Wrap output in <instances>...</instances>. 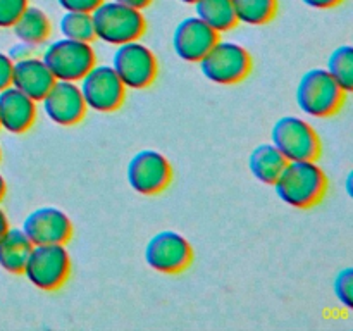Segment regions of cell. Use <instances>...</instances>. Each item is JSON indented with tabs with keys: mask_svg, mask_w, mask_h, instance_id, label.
Returning a JSON list of instances; mask_svg holds the SVG:
<instances>
[{
	"mask_svg": "<svg viewBox=\"0 0 353 331\" xmlns=\"http://www.w3.org/2000/svg\"><path fill=\"white\" fill-rule=\"evenodd\" d=\"M86 109L95 112H114L126 99V86L116 74L112 66L95 64L78 81Z\"/></svg>",
	"mask_w": 353,
	"mask_h": 331,
	"instance_id": "9",
	"label": "cell"
},
{
	"mask_svg": "<svg viewBox=\"0 0 353 331\" xmlns=\"http://www.w3.org/2000/svg\"><path fill=\"white\" fill-rule=\"evenodd\" d=\"M148 268L162 274H178L193 261L192 243L174 230H162L147 241L143 250Z\"/></svg>",
	"mask_w": 353,
	"mask_h": 331,
	"instance_id": "10",
	"label": "cell"
},
{
	"mask_svg": "<svg viewBox=\"0 0 353 331\" xmlns=\"http://www.w3.org/2000/svg\"><path fill=\"white\" fill-rule=\"evenodd\" d=\"M305 6L312 7V9H331V7H336L340 3H343L345 0H302Z\"/></svg>",
	"mask_w": 353,
	"mask_h": 331,
	"instance_id": "29",
	"label": "cell"
},
{
	"mask_svg": "<svg viewBox=\"0 0 353 331\" xmlns=\"http://www.w3.org/2000/svg\"><path fill=\"white\" fill-rule=\"evenodd\" d=\"M7 192V185H6V179H3V176L0 174V202H2L3 195H6Z\"/></svg>",
	"mask_w": 353,
	"mask_h": 331,
	"instance_id": "32",
	"label": "cell"
},
{
	"mask_svg": "<svg viewBox=\"0 0 353 331\" xmlns=\"http://www.w3.org/2000/svg\"><path fill=\"white\" fill-rule=\"evenodd\" d=\"M193 7L195 16L217 33L233 30L238 24L231 0H196Z\"/></svg>",
	"mask_w": 353,
	"mask_h": 331,
	"instance_id": "20",
	"label": "cell"
},
{
	"mask_svg": "<svg viewBox=\"0 0 353 331\" xmlns=\"http://www.w3.org/2000/svg\"><path fill=\"white\" fill-rule=\"evenodd\" d=\"M37 121V102L14 88L0 90V128L12 134L26 133Z\"/></svg>",
	"mask_w": 353,
	"mask_h": 331,
	"instance_id": "15",
	"label": "cell"
},
{
	"mask_svg": "<svg viewBox=\"0 0 353 331\" xmlns=\"http://www.w3.org/2000/svg\"><path fill=\"white\" fill-rule=\"evenodd\" d=\"M326 71L331 78L340 85L345 93H350L353 90V48L350 45H340L334 48L327 57Z\"/></svg>",
	"mask_w": 353,
	"mask_h": 331,
	"instance_id": "22",
	"label": "cell"
},
{
	"mask_svg": "<svg viewBox=\"0 0 353 331\" xmlns=\"http://www.w3.org/2000/svg\"><path fill=\"white\" fill-rule=\"evenodd\" d=\"M14 37L19 41H26L31 45H40L47 43V40L52 34V23L48 19L47 14L38 7L28 6L23 10L16 23L12 24Z\"/></svg>",
	"mask_w": 353,
	"mask_h": 331,
	"instance_id": "19",
	"label": "cell"
},
{
	"mask_svg": "<svg viewBox=\"0 0 353 331\" xmlns=\"http://www.w3.org/2000/svg\"><path fill=\"white\" fill-rule=\"evenodd\" d=\"M54 83V74L45 66L41 57L33 55V57H26L14 62L10 85L19 90V92H23L24 95L30 97V99H33L34 102H40Z\"/></svg>",
	"mask_w": 353,
	"mask_h": 331,
	"instance_id": "16",
	"label": "cell"
},
{
	"mask_svg": "<svg viewBox=\"0 0 353 331\" xmlns=\"http://www.w3.org/2000/svg\"><path fill=\"white\" fill-rule=\"evenodd\" d=\"M345 99L347 93L324 68L309 69L296 85V106L303 114L317 119L334 116L343 107Z\"/></svg>",
	"mask_w": 353,
	"mask_h": 331,
	"instance_id": "3",
	"label": "cell"
},
{
	"mask_svg": "<svg viewBox=\"0 0 353 331\" xmlns=\"http://www.w3.org/2000/svg\"><path fill=\"white\" fill-rule=\"evenodd\" d=\"M200 71L216 85H236L252 71V55L243 45L230 40H217L199 61Z\"/></svg>",
	"mask_w": 353,
	"mask_h": 331,
	"instance_id": "5",
	"label": "cell"
},
{
	"mask_svg": "<svg viewBox=\"0 0 353 331\" xmlns=\"http://www.w3.org/2000/svg\"><path fill=\"white\" fill-rule=\"evenodd\" d=\"M45 62L55 79L78 83L97 64L95 48L88 41L59 38L45 45L41 52Z\"/></svg>",
	"mask_w": 353,
	"mask_h": 331,
	"instance_id": "6",
	"label": "cell"
},
{
	"mask_svg": "<svg viewBox=\"0 0 353 331\" xmlns=\"http://www.w3.org/2000/svg\"><path fill=\"white\" fill-rule=\"evenodd\" d=\"M23 233L33 245L68 243L72 237V223L68 214L54 205L37 207L23 221Z\"/></svg>",
	"mask_w": 353,
	"mask_h": 331,
	"instance_id": "12",
	"label": "cell"
},
{
	"mask_svg": "<svg viewBox=\"0 0 353 331\" xmlns=\"http://www.w3.org/2000/svg\"><path fill=\"white\" fill-rule=\"evenodd\" d=\"M333 292L338 302L347 309H353V269L343 268L333 281Z\"/></svg>",
	"mask_w": 353,
	"mask_h": 331,
	"instance_id": "24",
	"label": "cell"
},
{
	"mask_svg": "<svg viewBox=\"0 0 353 331\" xmlns=\"http://www.w3.org/2000/svg\"><path fill=\"white\" fill-rule=\"evenodd\" d=\"M0 159H2V148H0Z\"/></svg>",
	"mask_w": 353,
	"mask_h": 331,
	"instance_id": "35",
	"label": "cell"
},
{
	"mask_svg": "<svg viewBox=\"0 0 353 331\" xmlns=\"http://www.w3.org/2000/svg\"><path fill=\"white\" fill-rule=\"evenodd\" d=\"M28 7V0H0V28H12Z\"/></svg>",
	"mask_w": 353,
	"mask_h": 331,
	"instance_id": "25",
	"label": "cell"
},
{
	"mask_svg": "<svg viewBox=\"0 0 353 331\" xmlns=\"http://www.w3.org/2000/svg\"><path fill=\"white\" fill-rule=\"evenodd\" d=\"M114 2H119V3H124V6H130V7H134V9L143 10L150 6L152 0H114Z\"/></svg>",
	"mask_w": 353,
	"mask_h": 331,
	"instance_id": "30",
	"label": "cell"
},
{
	"mask_svg": "<svg viewBox=\"0 0 353 331\" xmlns=\"http://www.w3.org/2000/svg\"><path fill=\"white\" fill-rule=\"evenodd\" d=\"M350 183H352V172L347 176V192H348V195H352V186H350Z\"/></svg>",
	"mask_w": 353,
	"mask_h": 331,
	"instance_id": "33",
	"label": "cell"
},
{
	"mask_svg": "<svg viewBox=\"0 0 353 331\" xmlns=\"http://www.w3.org/2000/svg\"><path fill=\"white\" fill-rule=\"evenodd\" d=\"M59 31L64 38L78 41L95 40V30H93L92 12H78V10H64L61 21H59Z\"/></svg>",
	"mask_w": 353,
	"mask_h": 331,
	"instance_id": "23",
	"label": "cell"
},
{
	"mask_svg": "<svg viewBox=\"0 0 353 331\" xmlns=\"http://www.w3.org/2000/svg\"><path fill=\"white\" fill-rule=\"evenodd\" d=\"M102 0H57L64 10H78V12H92Z\"/></svg>",
	"mask_w": 353,
	"mask_h": 331,
	"instance_id": "27",
	"label": "cell"
},
{
	"mask_svg": "<svg viewBox=\"0 0 353 331\" xmlns=\"http://www.w3.org/2000/svg\"><path fill=\"white\" fill-rule=\"evenodd\" d=\"M271 143L286 161H316L321 140L312 124L299 116H283L272 124Z\"/></svg>",
	"mask_w": 353,
	"mask_h": 331,
	"instance_id": "7",
	"label": "cell"
},
{
	"mask_svg": "<svg viewBox=\"0 0 353 331\" xmlns=\"http://www.w3.org/2000/svg\"><path fill=\"white\" fill-rule=\"evenodd\" d=\"M179 2H183V3H195L196 0H179Z\"/></svg>",
	"mask_w": 353,
	"mask_h": 331,
	"instance_id": "34",
	"label": "cell"
},
{
	"mask_svg": "<svg viewBox=\"0 0 353 331\" xmlns=\"http://www.w3.org/2000/svg\"><path fill=\"white\" fill-rule=\"evenodd\" d=\"M286 162L288 161L271 141L257 145L248 155V169L252 176L264 185H272L278 179Z\"/></svg>",
	"mask_w": 353,
	"mask_h": 331,
	"instance_id": "18",
	"label": "cell"
},
{
	"mask_svg": "<svg viewBox=\"0 0 353 331\" xmlns=\"http://www.w3.org/2000/svg\"><path fill=\"white\" fill-rule=\"evenodd\" d=\"M128 185L140 195H157L169 186L172 179L171 162L154 148L138 150L126 168Z\"/></svg>",
	"mask_w": 353,
	"mask_h": 331,
	"instance_id": "11",
	"label": "cell"
},
{
	"mask_svg": "<svg viewBox=\"0 0 353 331\" xmlns=\"http://www.w3.org/2000/svg\"><path fill=\"white\" fill-rule=\"evenodd\" d=\"M40 102L45 116L57 126H74L81 123L88 110L78 83L64 79H55Z\"/></svg>",
	"mask_w": 353,
	"mask_h": 331,
	"instance_id": "13",
	"label": "cell"
},
{
	"mask_svg": "<svg viewBox=\"0 0 353 331\" xmlns=\"http://www.w3.org/2000/svg\"><path fill=\"white\" fill-rule=\"evenodd\" d=\"M33 243L28 240L23 230L9 228L0 238V268L12 274H23Z\"/></svg>",
	"mask_w": 353,
	"mask_h": 331,
	"instance_id": "17",
	"label": "cell"
},
{
	"mask_svg": "<svg viewBox=\"0 0 353 331\" xmlns=\"http://www.w3.org/2000/svg\"><path fill=\"white\" fill-rule=\"evenodd\" d=\"M110 66L123 85L130 90L148 88L155 81L159 72L157 57L140 40L117 45Z\"/></svg>",
	"mask_w": 353,
	"mask_h": 331,
	"instance_id": "8",
	"label": "cell"
},
{
	"mask_svg": "<svg viewBox=\"0 0 353 331\" xmlns=\"http://www.w3.org/2000/svg\"><path fill=\"white\" fill-rule=\"evenodd\" d=\"M28 281L43 292H55L71 274V255L64 243L33 245L24 264Z\"/></svg>",
	"mask_w": 353,
	"mask_h": 331,
	"instance_id": "4",
	"label": "cell"
},
{
	"mask_svg": "<svg viewBox=\"0 0 353 331\" xmlns=\"http://www.w3.org/2000/svg\"><path fill=\"white\" fill-rule=\"evenodd\" d=\"M92 19L95 40L116 47L126 41L140 40L147 30V21L140 9L114 0H102L92 10Z\"/></svg>",
	"mask_w": 353,
	"mask_h": 331,
	"instance_id": "2",
	"label": "cell"
},
{
	"mask_svg": "<svg viewBox=\"0 0 353 331\" xmlns=\"http://www.w3.org/2000/svg\"><path fill=\"white\" fill-rule=\"evenodd\" d=\"M12 59L6 52H0V90L10 86V81H12Z\"/></svg>",
	"mask_w": 353,
	"mask_h": 331,
	"instance_id": "28",
	"label": "cell"
},
{
	"mask_svg": "<svg viewBox=\"0 0 353 331\" xmlns=\"http://www.w3.org/2000/svg\"><path fill=\"white\" fill-rule=\"evenodd\" d=\"M9 219H7V214L3 212V209L0 207V238L3 237V233H6L7 230H9Z\"/></svg>",
	"mask_w": 353,
	"mask_h": 331,
	"instance_id": "31",
	"label": "cell"
},
{
	"mask_svg": "<svg viewBox=\"0 0 353 331\" xmlns=\"http://www.w3.org/2000/svg\"><path fill=\"white\" fill-rule=\"evenodd\" d=\"M272 186L286 205L310 209L326 195L327 178L316 161H288Z\"/></svg>",
	"mask_w": 353,
	"mask_h": 331,
	"instance_id": "1",
	"label": "cell"
},
{
	"mask_svg": "<svg viewBox=\"0 0 353 331\" xmlns=\"http://www.w3.org/2000/svg\"><path fill=\"white\" fill-rule=\"evenodd\" d=\"M37 50H38L37 45L26 43V41H17V43H14L12 47L9 48L7 55L16 62V61H21V59L33 57V55H37Z\"/></svg>",
	"mask_w": 353,
	"mask_h": 331,
	"instance_id": "26",
	"label": "cell"
},
{
	"mask_svg": "<svg viewBox=\"0 0 353 331\" xmlns=\"http://www.w3.org/2000/svg\"><path fill=\"white\" fill-rule=\"evenodd\" d=\"M238 23L261 26L272 21L278 12V0H231Z\"/></svg>",
	"mask_w": 353,
	"mask_h": 331,
	"instance_id": "21",
	"label": "cell"
},
{
	"mask_svg": "<svg viewBox=\"0 0 353 331\" xmlns=\"http://www.w3.org/2000/svg\"><path fill=\"white\" fill-rule=\"evenodd\" d=\"M219 40V33L207 26L200 17L188 16L179 21L172 33V50L181 61L199 62L214 43Z\"/></svg>",
	"mask_w": 353,
	"mask_h": 331,
	"instance_id": "14",
	"label": "cell"
}]
</instances>
